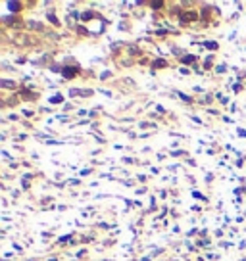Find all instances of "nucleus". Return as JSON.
<instances>
[{"label": "nucleus", "mask_w": 246, "mask_h": 261, "mask_svg": "<svg viewBox=\"0 0 246 261\" xmlns=\"http://www.w3.org/2000/svg\"><path fill=\"white\" fill-rule=\"evenodd\" d=\"M77 73H79V67H75V65H68V67H62V75L65 79H73Z\"/></svg>", "instance_id": "f257e3e1"}, {"label": "nucleus", "mask_w": 246, "mask_h": 261, "mask_svg": "<svg viewBox=\"0 0 246 261\" xmlns=\"http://www.w3.org/2000/svg\"><path fill=\"white\" fill-rule=\"evenodd\" d=\"M8 8H10V12H19L21 4L19 2H8Z\"/></svg>", "instance_id": "f03ea898"}, {"label": "nucleus", "mask_w": 246, "mask_h": 261, "mask_svg": "<svg viewBox=\"0 0 246 261\" xmlns=\"http://www.w3.org/2000/svg\"><path fill=\"white\" fill-rule=\"evenodd\" d=\"M181 19H183V21H191V19H196V14H194V12H188V14H183V16H181Z\"/></svg>", "instance_id": "7ed1b4c3"}, {"label": "nucleus", "mask_w": 246, "mask_h": 261, "mask_svg": "<svg viewBox=\"0 0 246 261\" xmlns=\"http://www.w3.org/2000/svg\"><path fill=\"white\" fill-rule=\"evenodd\" d=\"M194 60H196V56H191V54L185 56V58H181V62H183V63H192Z\"/></svg>", "instance_id": "20e7f679"}, {"label": "nucleus", "mask_w": 246, "mask_h": 261, "mask_svg": "<svg viewBox=\"0 0 246 261\" xmlns=\"http://www.w3.org/2000/svg\"><path fill=\"white\" fill-rule=\"evenodd\" d=\"M50 102H52V104H60V102H64V98H62V94H54L50 98Z\"/></svg>", "instance_id": "39448f33"}, {"label": "nucleus", "mask_w": 246, "mask_h": 261, "mask_svg": "<svg viewBox=\"0 0 246 261\" xmlns=\"http://www.w3.org/2000/svg\"><path fill=\"white\" fill-rule=\"evenodd\" d=\"M204 46L210 50H217V42H204Z\"/></svg>", "instance_id": "423d86ee"}, {"label": "nucleus", "mask_w": 246, "mask_h": 261, "mask_svg": "<svg viewBox=\"0 0 246 261\" xmlns=\"http://www.w3.org/2000/svg\"><path fill=\"white\" fill-rule=\"evenodd\" d=\"M167 63H165V60H156L154 62V67H165Z\"/></svg>", "instance_id": "0eeeda50"}, {"label": "nucleus", "mask_w": 246, "mask_h": 261, "mask_svg": "<svg viewBox=\"0 0 246 261\" xmlns=\"http://www.w3.org/2000/svg\"><path fill=\"white\" fill-rule=\"evenodd\" d=\"M152 8H156V10H160V8H163V2H152Z\"/></svg>", "instance_id": "6e6552de"}, {"label": "nucleus", "mask_w": 246, "mask_h": 261, "mask_svg": "<svg viewBox=\"0 0 246 261\" xmlns=\"http://www.w3.org/2000/svg\"><path fill=\"white\" fill-rule=\"evenodd\" d=\"M91 17H92L91 12H85V14H83V19H91Z\"/></svg>", "instance_id": "1a4fd4ad"}]
</instances>
